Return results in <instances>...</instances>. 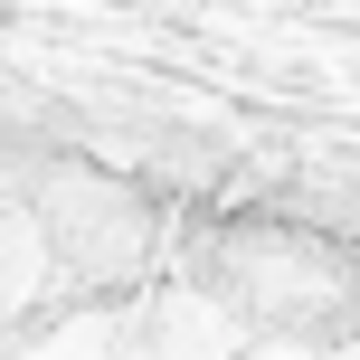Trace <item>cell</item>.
Returning <instances> with one entry per match:
<instances>
[{
  "label": "cell",
  "instance_id": "6da1fadb",
  "mask_svg": "<svg viewBox=\"0 0 360 360\" xmlns=\"http://www.w3.org/2000/svg\"><path fill=\"white\" fill-rule=\"evenodd\" d=\"M218 294L275 332H351L360 323V266L332 237L285 228V218H247V228L218 237Z\"/></svg>",
  "mask_w": 360,
  "mask_h": 360
}]
</instances>
